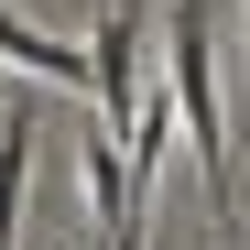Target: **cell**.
I'll return each instance as SVG.
<instances>
[{
  "label": "cell",
  "mask_w": 250,
  "mask_h": 250,
  "mask_svg": "<svg viewBox=\"0 0 250 250\" xmlns=\"http://www.w3.org/2000/svg\"><path fill=\"white\" fill-rule=\"evenodd\" d=\"M218 33H207V0H174L163 11V87H174V120H185V142L207 163V218H239V174H229V98H218Z\"/></svg>",
  "instance_id": "1"
},
{
  "label": "cell",
  "mask_w": 250,
  "mask_h": 250,
  "mask_svg": "<svg viewBox=\"0 0 250 250\" xmlns=\"http://www.w3.org/2000/svg\"><path fill=\"white\" fill-rule=\"evenodd\" d=\"M87 98L131 142V120H142V0H98V22H87Z\"/></svg>",
  "instance_id": "2"
},
{
  "label": "cell",
  "mask_w": 250,
  "mask_h": 250,
  "mask_svg": "<svg viewBox=\"0 0 250 250\" xmlns=\"http://www.w3.org/2000/svg\"><path fill=\"white\" fill-rule=\"evenodd\" d=\"M0 65H22V76H44V87L87 98V44H55V33H44V22H22L11 0H0Z\"/></svg>",
  "instance_id": "3"
},
{
  "label": "cell",
  "mask_w": 250,
  "mask_h": 250,
  "mask_svg": "<svg viewBox=\"0 0 250 250\" xmlns=\"http://www.w3.org/2000/svg\"><path fill=\"white\" fill-rule=\"evenodd\" d=\"M22 196H33V120L0 109V250L22 239Z\"/></svg>",
  "instance_id": "4"
},
{
  "label": "cell",
  "mask_w": 250,
  "mask_h": 250,
  "mask_svg": "<svg viewBox=\"0 0 250 250\" xmlns=\"http://www.w3.org/2000/svg\"><path fill=\"white\" fill-rule=\"evenodd\" d=\"M239 98H250V44H239Z\"/></svg>",
  "instance_id": "5"
}]
</instances>
